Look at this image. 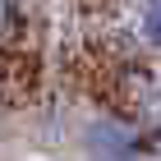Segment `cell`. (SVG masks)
Instances as JSON below:
<instances>
[{"instance_id": "6da1fadb", "label": "cell", "mask_w": 161, "mask_h": 161, "mask_svg": "<svg viewBox=\"0 0 161 161\" xmlns=\"http://www.w3.org/2000/svg\"><path fill=\"white\" fill-rule=\"evenodd\" d=\"M87 143H92V152H134V134L120 124H97Z\"/></svg>"}, {"instance_id": "7a4b0ae2", "label": "cell", "mask_w": 161, "mask_h": 161, "mask_svg": "<svg viewBox=\"0 0 161 161\" xmlns=\"http://www.w3.org/2000/svg\"><path fill=\"white\" fill-rule=\"evenodd\" d=\"M143 32H147L152 46H161V0H152L147 14H143Z\"/></svg>"}]
</instances>
